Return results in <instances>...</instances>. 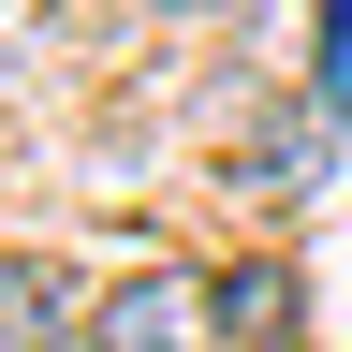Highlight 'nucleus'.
I'll list each match as a JSON object with an SVG mask.
<instances>
[{
  "instance_id": "nucleus-1",
  "label": "nucleus",
  "mask_w": 352,
  "mask_h": 352,
  "mask_svg": "<svg viewBox=\"0 0 352 352\" xmlns=\"http://www.w3.org/2000/svg\"><path fill=\"white\" fill-rule=\"evenodd\" d=\"M88 352H235V308H220V279L147 264V279H118L88 308Z\"/></svg>"
},
{
  "instance_id": "nucleus-2",
  "label": "nucleus",
  "mask_w": 352,
  "mask_h": 352,
  "mask_svg": "<svg viewBox=\"0 0 352 352\" xmlns=\"http://www.w3.org/2000/svg\"><path fill=\"white\" fill-rule=\"evenodd\" d=\"M323 147H338V118H323V103H279V118L220 132V191H250V206H308V191H323Z\"/></svg>"
},
{
  "instance_id": "nucleus-3",
  "label": "nucleus",
  "mask_w": 352,
  "mask_h": 352,
  "mask_svg": "<svg viewBox=\"0 0 352 352\" xmlns=\"http://www.w3.org/2000/svg\"><path fill=\"white\" fill-rule=\"evenodd\" d=\"M0 352H74V279L44 250H0Z\"/></svg>"
},
{
  "instance_id": "nucleus-4",
  "label": "nucleus",
  "mask_w": 352,
  "mask_h": 352,
  "mask_svg": "<svg viewBox=\"0 0 352 352\" xmlns=\"http://www.w3.org/2000/svg\"><path fill=\"white\" fill-rule=\"evenodd\" d=\"M220 308H235V352H250V338H294V279H279V264H235Z\"/></svg>"
},
{
  "instance_id": "nucleus-5",
  "label": "nucleus",
  "mask_w": 352,
  "mask_h": 352,
  "mask_svg": "<svg viewBox=\"0 0 352 352\" xmlns=\"http://www.w3.org/2000/svg\"><path fill=\"white\" fill-rule=\"evenodd\" d=\"M308 103L352 118V0H323V59H308Z\"/></svg>"
},
{
  "instance_id": "nucleus-6",
  "label": "nucleus",
  "mask_w": 352,
  "mask_h": 352,
  "mask_svg": "<svg viewBox=\"0 0 352 352\" xmlns=\"http://www.w3.org/2000/svg\"><path fill=\"white\" fill-rule=\"evenodd\" d=\"M162 15H264V0H162Z\"/></svg>"
},
{
  "instance_id": "nucleus-7",
  "label": "nucleus",
  "mask_w": 352,
  "mask_h": 352,
  "mask_svg": "<svg viewBox=\"0 0 352 352\" xmlns=\"http://www.w3.org/2000/svg\"><path fill=\"white\" fill-rule=\"evenodd\" d=\"M250 352H308V338H250Z\"/></svg>"
}]
</instances>
